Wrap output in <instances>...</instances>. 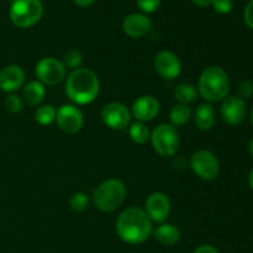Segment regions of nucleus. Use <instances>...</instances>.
<instances>
[{
  "label": "nucleus",
  "instance_id": "nucleus-1",
  "mask_svg": "<svg viewBox=\"0 0 253 253\" xmlns=\"http://www.w3.org/2000/svg\"><path fill=\"white\" fill-rule=\"evenodd\" d=\"M116 232L126 244L141 245L153 232L152 221L141 208H127L116 220Z\"/></svg>",
  "mask_w": 253,
  "mask_h": 253
},
{
  "label": "nucleus",
  "instance_id": "nucleus-2",
  "mask_svg": "<svg viewBox=\"0 0 253 253\" xmlns=\"http://www.w3.org/2000/svg\"><path fill=\"white\" fill-rule=\"evenodd\" d=\"M100 83L91 69L78 68L72 71L66 82L67 96L77 105H88L99 95Z\"/></svg>",
  "mask_w": 253,
  "mask_h": 253
},
{
  "label": "nucleus",
  "instance_id": "nucleus-3",
  "mask_svg": "<svg viewBox=\"0 0 253 253\" xmlns=\"http://www.w3.org/2000/svg\"><path fill=\"white\" fill-rule=\"evenodd\" d=\"M230 79L224 68L210 66L202 72L198 82V93L209 103H219L229 96Z\"/></svg>",
  "mask_w": 253,
  "mask_h": 253
},
{
  "label": "nucleus",
  "instance_id": "nucleus-4",
  "mask_svg": "<svg viewBox=\"0 0 253 253\" xmlns=\"http://www.w3.org/2000/svg\"><path fill=\"white\" fill-rule=\"evenodd\" d=\"M126 197V187L120 179L105 180L95 189L93 195L96 208L104 212L115 211L121 207Z\"/></svg>",
  "mask_w": 253,
  "mask_h": 253
},
{
  "label": "nucleus",
  "instance_id": "nucleus-5",
  "mask_svg": "<svg viewBox=\"0 0 253 253\" xmlns=\"http://www.w3.org/2000/svg\"><path fill=\"white\" fill-rule=\"evenodd\" d=\"M43 5L41 0H15L11 2L9 16L12 24L20 29L35 26L41 20Z\"/></svg>",
  "mask_w": 253,
  "mask_h": 253
},
{
  "label": "nucleus",
  "instance_id": "nucleus-6",
  "mask_svg": "<svg viewBox=\"0 0 253 253\" xmlns=\"http://www.w3.org/2000/svg\"><path fill=\"white\" fill-rule=\"evenodd\" d=\"M151 143L156 152L162 157H172L179 148V135L173 125L161 124L151 132Z\"/></svg>",
  "mask_w": 253,
  "mask_h": 253
},
{
  "label": "nucleus",
  "instance_id": "nucleus-7",
  "mask_svg": "<svg viewBox=\"0 0 253 253\" xmlns=\"http://www.w3.org/2000/svg\"><path fill=\"white\" fill-rule=\"evenodd\" d=\"M190 168L193 172L205 182L214 180L220 173V163L216 156L208 150L197 151L190 158Z\"/></svg>",
  "mask_w": 253,
  "mask_h": 253
},
{
  "label": "nucleus",
  "instance_id": "nucleus-8",
  "mask_svg": "<svg viewBox=\"0 0 253 253\" xmlns=\"http://www.w3.org/2000/svg\"><path fill=\"white\" fill-rule=\"evenodd\" d=\"M67 69L63 62L53 57H44L40 59L35 68L37 81L43 85H57L66 78Z\"/></svg>",
  "mask_w": 253,
  "mask_h": 253
},
{
  "label": "nucleus",
  "instance_id": "nucleus-9",
  "mask_svg": "<svg viewBox=\"0 0 253 253\" xmlns=\"http://www.w3.org/2000/svg\"><path fill=\"white\" fill-rule=\"evenodd\" d=\"M56 123L59 130L68 135L79 132L84 125V116L81 109L76 105L66 104L58 108L56 114Z\"/></svg>",
  "mask_w": 253,
  "mask_h": 253
},
{
  "label": "nucleus",
  "instance_id": "nucleus-10",
  "mask_svg": "<svg viewBox=\"0 0 253 253\" xmlns=\"http://www.w3.org/2000/svg\"><path fill=\"white\" fill-rule=\"evenodd\" d=\"M131 111L121 103H109L101 110V120L111 130H125L131 121Z\"/></svg>",
  "mask_w": 253,
  "mask_h": 253
},
{
  "label": "nucleus",
  "instance_id": "nucleus-11",
  "mask_svg": "<svg viewBox=\"0 0 253 253\" xmlns=\"http://www.w3.org/2000/svg\"><path fill=\"white\" fill-rule=\"evenodd\" d=\"M155 69L161 78L173 81L182 73V62L175 53L170 51H161L155 57Z\"/></svg>",
  "mask_w": 253,
  "mask_h": 253
},
{
  "label": "nucleus",
  "instance_id": "nucleus-12",
  "mask_svg": "<svg viewBox=\"0 0 253 253\" xmlns=\"http://www.w3.org/2000/svg\"><path fill=\"white\" fill-rule=\"evenodd\" d=\"M146 214L151 219L152 222L157 224H165L168 219L170 212V202L168 197L163 193L155 192L150 194L146 199L145 204Z\"/></svg>",
  "mask_w": 253,
  "mask_h": 253
},
{
  "label": "nucleus",
  "instance_id": "nucleus-13",
  "mask_svg": "<svg viewBox=\"0 0 253 253\" xmlns=\"http://www.w3.org/2000/svg\"><path fill=\"white\" fill-rule=\"evenodd\" d=\"M220 113H221L222 120L227 125L237 126L244 123L246 118V103L240 96H226L221 103Z\"/></svg>",
  "mask_w": 253,
  "mask_h": 253
},
{
  "label": "nucleus",
  "instance_id": "nucleus-14",
  "mask_svg": "<svg viewBox=\"0 0 253 253\" xmlns=\"http://www.w3.org/2000/svg\"><path fill=\"white\" fill-rule=\"evenodd\" d=\"M161 110V104L157 98L152 95H142L133 101L131 106V115L140 123L153 120Z\"/></svg>",
  "mask_w": 253,
  "mask_h": 253
},
{
  "label": "nucleus",
  "instance_id": "nucleus-15",
  "mask_svg": "<svg viewBox=\"0 0 253 253\" xmlns=\"http://www.w3.org/2000/svg\"><path fill=\"white\" fill-rule=\"evenodd\" d=\"M152 29V21L150 17L142 12L130 14L124 19L123 31L131 39L145 37Z\"/></svg>",
  "mask_w": 253,
  "mask_h": 253
},
{
  "label": "nucleus",
  "instance_id": "nucleus-16",
  "mask_svg": "<svg viewBox=\"0 0 253 253\" xmlns=\"http://www.w3.org/2000/svg\"><path fill=\"white\" fill-rule=\"evenodd\" d=\"M25 83L24 69L16 64H10L0 71V90L5 93H15Z\"/></svg>",
  "mask_w": 253,
  "mask_h": 253
},
{
  "label": "nucleus",
  "instance_id": "nucleus-17",
  "mask_svg": "<svg viewBox=\"0 0 253 253\" xmlns=\"http://www.w3.org/2000/svg\"><path fill=\"white\" fill-rule=\"evenodd\" d=\"M153 236L162 246H173L180 240V230L173 224H161L153 231Z\"/></svg>",
  "mask_w": 253,
  "mask_h": 253
},
{
  "label": "nucleus",
  "instance_id": "nucleus-18",
  "mask_svg": "<svg viewBox=\"0 0 253 253\" xmlns=\"http://www.w3.org/2000/svg\"><path fill=\"white\" fill-rule=\"evenodd\" d=\"M194 121L199 130L208 131L212 128V126L215 125V121H216V116H215V110L211 104H200L195 110Z\"/></svg>",
  "mask_w": 253,
  "mask_h": 253
},
{
  "label": "nucleus",
  "instance_id": "nucleus-19",
  "mask_svg": "<svg viewBox=\"0 0 253 253\" xmlns=\"http://www.w3.org/2000/svg\"><path fill=\"white\" fill-rule=\"evenodd\" d=\"M44 95H46V89L42 83L39 81H31L25 84L24 90H22V98L24 103L29 106H37L43 101Z\"/></svg>",
  "mask_w": 253,
  "mask_h": 253
},
{
  "label": "nucleus",
  "instance_id": "nucleus-20",
  "mask_svg": "<svg viewBox=\"0 0 253 253\" xmlns=\"http://www.w3.org/2000/svg\"><path fill=\"white\" fill-rule=\"evenodd\" d=\"M169 119L170 123H172L170 125H173L174 127L175 126L185 125L192 119V109L189 108V105H185V104H177V105L170 109Z\"/></svg>",
  "mask_w": 253,
  "mask_h": 253
},
{
  "label": "nucleus",
  "instance_id": "nucleus-21",
  "mask_svg": "<svg viewBox=\"0 0 253 253\" xmlns=\"http://www.w3.org/2000/svg\"><path fill=\"white\" fill-rule=\"evenodd\" d=\"M198 95L199 93H198L197 88L189 83H180L174 89V96L179 101V104L188 105V104L194 103L198 99Z\"/></svg>",
  "mask_w": 253,
  "mask_h": 253
},
{
  "label": "nucleus",
  "instance_id": "nucleus-22",
  "mask_svg": "<svg viewBox=\"0 0 253 253\" xmlns=\"http://www.w3.org/2000/svg\"><path fill=\"white\" fill-rule=\"evenodd\" d=\"M128 135H130V138L135 143H137V145H145L150 140L151 132L145 124L137 121V123L131 125L130 130H128Z\"/></svg>",
  "mask_w": 253,
  "mask_h": 253
},
{
  "label": "nucleus",
  "instance_id": "nucleus-23",
  "mask_svg": "<svg viewBox=\"0 0 253 253\" xmlns=\"http://www.w3.org/2000/svg\"><path fill=\"white\" fill-rule=\"evenodd\" d=\"M56 114L57 110L53 105H43L37 109L35 113V119L40 125L48 126L53 121H56Z\"/></svg>",
  "mask_w": 253,
  "mask_h": 253
},
{
  "label": "nucleus",
  "instance_id": "nucleus-24",
  "mask_svg": "<svg viewBox=\"0 0 253 253\" xmlns=\"http://www.w3.org/2000/svg\"><path fill=\"white\" fill-rule=\"evenodd\" d=\"M82 63H83V54L77 49H71L69 52H67L63 58V64L66 69L76 71V69L81 68Z\"/></svg>",
  "mask_w": 253,
  "mask_h": 253
},
{
  "label": "nucleus",
  "instance_id": "nucleus-25",
  "mask_svg": "<svg viewBox=\"0 0 253 253\" xmlns=\"http://www.w3.org/2000/svg\"><path fill=\"white\" fill-rule=\"evenodd\" d=\"M69 204H71L72 210H74V211H77V212H82V211H84L86 208H88L89 198L85 193L77 192L71 197Z\"/></svg>",
  "mask_w": 253,
  "mask_h": 253
},
{
  "label": "nucleus",
  "instance_id": "nucleus-26",
  "mask_svg": "<svg viewBox=\"0 0 253 253\" xmlns=\"http://www.w3.org/2000/svg\"><path fill=\"white\" fill-rule=\"evenodd\" d=\"M4 108L10 114H17L24 108V100L16 94H10L4 100Z\"/></svg>",
  "mask_w": 253,
  "mask_h": 253
},
{
  "label": "nucleus",
  "instance_id": "nucleus-27",
  "mask_svg": "<svg viewBox=\"0 0 253 253\" xmlns=\"http://www.w3.org/2000/svg\"><path fill=\"white\" fill-rule=\"evenodd\" d=\"M142 14H152L160 7L161 0H136Z\"/></svg>",
  "mask_w": 253,
  "mask_h": 253
},
{
  "label": "nucleus",
  "instance_id": "nucleus-28",
  "mask_svg": "<svg viewBox=\"0 0 253 253\" xmlns=\"http://www.w3.org/2000/svg\"><path fill=\"white\" fill-rule=\"evenodd\" d=\"M211 5L217 14L226 15L232 11L234 1H232V0H212Z\"/></svg>",
  "mask_w": 253,
  "mask_h": 253
},
{
  "label": "nucleus",
  "instance_id": "nucleus-29",
  "mask_svg": "<svg viewBox=\"0 0 253 253\" xmlns=\"http://www.w3.org/2000/svg\"><path fill=\"white\" fill-rule=\"evenodd\" d=\"M237 91H239V96L241 99H244V100L250 99L253 95V82L249 81V79L241 82Z\"/></svg>",
  "mask_w": 253,
  "mask_h": 253
},
{
  "label": "nucleus",
  "instance_id": "nucleus-30",
  "mask_svg": "<svg viewBox=\"0 0 253 253\" xmlns=\"http://www.w3.org/2000/svg\"><path fill=\"white\" fill-rule=\"evenodd\" d=\"M244 20L245 24H246L250 29L253 30V0H250V1L247 2L246 7H245Z\"/></svg>",
  "mask_w": 253,
  "mask_h": 253
},
{
  "label": "nucleus",
  "instance_id": "nucleus-31",
  "mask_svg": "<svg viewBox=\"0 0 253 253\" xmlns=\"http://www.w3.org/2000/svg\"><path fill=\"white\" fill-rule=\"evenodd\" d=\"M193 253H220L219 250L212 245H202V246L197 247Z\"/></svg>",
  "mask_w": 253,
  "mask_h": 253
},
{
  "label": "nucleus",
  "instance_id": "nucleus-32",
  "mask_svg": "<svg viewBox=\"0 0 253 253\" xmlns=\"http://www.w3.org/2000/svg\"><path fill=\"white\" fill-rule=\"evenodd\" d=\"M73 1L81 7H88L90 5H93L95 2V0H73Z\"/></svg>",
  "mask_w": 253,
  "mask_h": 253
},
{
  "label": "nucleus",
  "instance_id": "nucleus-33",
  "mask_svg": "<svg viewBox=\"0 0 253 253\" xmlns=\"http://www.w3.org/2000/svg\"><path fill=\"white\" fill-rule=\"evenodd\" d=\"M192 2L194 5H197V6L207 7V6H210V5H211L212 0H192Z\"/></svg>",
  "mask_w": 253,
  "mask_h": 253
},
{
  "label": "nucleus",
  "instance_id": "nucleus-34",
  "mask_svg": "<svg viewBox=\"0 0 253 253\" xmlns=\"http://www.w3.org/2000/svg\"><path fill=\"white\" fill-rule=\"evenodd\" d=\"M249 185H250V188L253 190V169L250 172V174H249Z\"/></svg>",
  "mask_w": 253,
  "mask_h": 253
},
{
  "label": "nucleus",
  "instance_id": "nucleus-35",
  "mask_svg": "<svg viewBox=\"0 0 253 253\" xmlns=\"http://www.w3.org/2000/svg\"><path fill=\"white\" fill-rule=\"evenodd\" d=\"M247 147H249L250 155H251L253 157V138H251V140L249 141V145H247Z\"/></svg>",
  "mask_w": 253,
  "mask_h": 253
},
{
  "label": "nucleus",
  "instance_id": "nucleus-36",
  "mask_svg": "<svg viewBox=\"0 0 253 253\" xmlns=\"http://www.w3.org/2000/svg\"><path fill=\"white\" fill-rule=\"evenodd\" d=\"M250 120H251V124L253 125V108L251 109V111H250Z\"/></svg>",
  "mask_w": 253,
  "mask_h": 253
},
{
  "label": "nucleus",
  "instance_id": "nucleus-37",
  "mask_svg": "<svg viewBox=\"0 0 253 253\" xmlns=\"http://www.w3.org/2000/svg\"><path fill=\"white\" fill-rule=\"evenodd\" d=\"M9 1H10V2H14V1H15V0H9Z\"/></svg>",
  "mask_w": 253,
  "mask_h": 253
}]
</instances>
